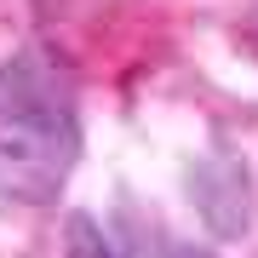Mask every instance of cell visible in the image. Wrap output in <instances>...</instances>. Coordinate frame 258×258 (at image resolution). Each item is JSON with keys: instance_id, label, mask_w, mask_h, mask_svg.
<instances>
[{"instance_id": "1", "label": "cell", "mask_w": 258, "mask_h": 258, "mask_svg": "<svg viewBox=\"0 0 258 258\" xmlns=\"http://www.w3.org/2000/svg\"><path fill=\"white\" fill-rule=\"evenodd\" d=\"M81 161L75 81L46 46H23L0 63V195L18 207H52Z\"/></svg>"}, {"instance_id": "2", "label": "cell", "mask_w": 258, "mask_h": 258, "mask_svg": "<svg viewBox=\"0 0 258 258\" xmlns=\"http://www.w3.org/2000/svg\"><path fill=\"white\" fill-rule=\"evenodd\" d=\"M184 189H189L195 212H201V224H207L218 241H241V235L252 230V218H258V195H252V172H247V161H241L235 149L212 144L207 155H195Z\"/></svg>"}, {"instance_id": "3", "label": "cell", "mask_w": 258, "mask_h": 258, "mask_svg": "<svg viewBox=\"0 0 258 258\" xmlns=\"http://www.w3.org/2000/svg\"><path fill=\"white\" fill-rule=\"evenodd\" d=\"M57 258H115L109 235H103V224L92 212H69L63 218V252Z\"/></svg>"}, {"instance_id": "4", "label": "cell", "mask_w": 258, "mask_h": 258, "mask_svg": "<svg viewBox=\"0 0 258 258\" xmlns=\"http://www.w3.org/2000/svg\"><path fill=\"white\" fill-rule=\"evenodd\" d=\"M166 258H212V247H201V241H178V247H166Z\"/></svg>"}]
</instances>
